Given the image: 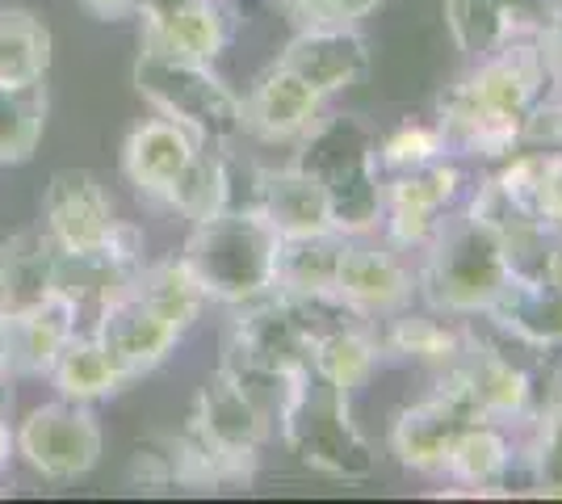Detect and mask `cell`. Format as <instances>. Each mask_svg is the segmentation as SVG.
Returning <instances> with one entry per match:
<instances>
[{
    "label": "cell",
    "instance_id": "6da1fadb",
    "mask_svg": "<svg viewBox=\"0 0 562 504\" xmlns=\"http://www.w3.org/2000/svg\"><path fill=\"white\" fill-rule=\"evenodd\" d=\"M550 68L541 38H520L513 47L479 59L446 97H441V135L446 147L467 156H513L520 147V126L546 97Z\"/></svg>",
    "mask_w": 562,
    "mask_h": 504
},
{
    "label": "cell",
    "instance_id": "7a4b0ae2",
    "mask_svg": "<svg viewBox=\"0 0 562 504\" xmlns=\"http://www.w3.org/2000/svg\"><path fill=\"white\" fill-rule=\"evenodd\" d=\"M294 165L311 172L331 202V223L340 236H366L382 219V168L378 135L349 114H324L299 139Z\"/></svg>",
    "mask_w": 562,
    "mask_h": 504
},
{
    "label": "cell",
    "instance_id": "3957f363",
    "mask_svg": "<svg viewBox=\"0 0 562 504\" xmlns=\"http://www.w3.org/2000/svg\"><path fill=\"white\" fill-rule=\"evenodd\" d=\"M281 236L260 211H218L193 223L181 261L206 290L211 303L244 307L273 294Z\"/></svg>",
    "mask_w": 562,
    "mask_h": 504
},
{
    "label": "cell",
    "instance_id": "277c9868",
    "mask_svg": "<svg viewBox=\"0 0 562 504\" xmlns=\"http://www.w3.org/2000/svg\"><path fill=\"white\" fill-rule=\"evenodd\" d=\"M135 89L156 110L186 126L202 147H235L244 139V97L211 64L143 51L135 59Z\"/></svg>",
    "mask_w": 562,
    "mask_h": 504
},
{
    "label": "cell",
    "instance_id": "5b68a950",
    "mask_svg": "<svg viewBox=\"0 0 562 504\" xmlns=\"http://www.w3.org/2000/svg\"><path fill=\"white\" fill-rule=\"evenodd\" d=\"M424 248V299L446 315H483L513 278L504 232H495L492 223L474 219L470 211L462 219H446Z\"/></svg>",
    "mask_w": 562,
    "mask_h": 504
},
{
    "label": "cell",
    "instance_id": "8992f818",
    "mask_svg": "<svg viewBox=\"0 0 562 504\" xmlns=\"http://www.w3.org/2000/svg\"><path fill=\"white\" fill-rule=\"evenodd\" d=\"M285 446L303 458L311 471L331 475V480H366L374 471V455L366 446V437L357 433L349 416V400L336 395L331 387L311 379L299 404L285 412L278 425Z\"/></svg>",
    "mask_w": 562,
    "mask_h": 504
},
{
    "label": "cell",
    "instance_id": "52a82bcc",
    "mask_svg": "<svg viewBox=\"0 0 562 504\" xmlns=\"http://www.w3.org/2000/svg\"><path fill=\"white\" fill-rule=\"evenodd\" d=\"M18 455L30 462V471H38L50 483L85 480L105 455V433L89 404H71V400H50L22 416V425L13 429Z\"/></svg>",
    "mask_w": 562,
    "mask_h": 504
},
{
    "label": "cell",
    "instance_id": "ba28073f",
    "mask_svg": "<svg viewBox=\"0 0 562 504\" xmlns=\"http://www.w3.org/2000/svg\"><path fill=\"white\" fill-rule=\"evenodd\" d=\"M93 336L105 358L117 366V374L135 387L172 358L186 333L126 282V290H117L114 299H105L93 312Z\"/></svg>",
    "mask_w": 562,
    "mask_h": 504
},
{
    "label": "cell",
    "instance_id": "9c48e42d",
    "mask_svg": "<svg viewBox=\"0 0 562 504\" xmlns=\"http://www.w3.org/2000/svg\"><path fill=\"white\" fill-rule=\"evenodd\" d=\"M189 425L206 437V446L223 458V467L232 471L235 483L252 480L260 446H265L269 433H273V421L260 412L257 400L235 383L223 366H218L211 379H206V387L198 391V404H193Z\"/></svg>",
    "mask_w": 562,
    "mask_h": 504
},
{
    "label": "cell",
    "instance_id": "30bf717a",
    "mask_svg": "<svg viewBox=\"0 0 562 504\" xmlns=\"http://www.w3.org/2000/svg\"><path fill=\"white\" fill-rule=\"evenodd\" d=\"M227 370H252V374H285L306 379L311 374V336L303 333L294 307L281 294H265L244 303L227 336Z\"/></svg>",
    "mask_w": 562,
    "mask_h": 504
},
{
    "label": "cell",
    "instance_id": "8fae6325",
    "mask_svg": "<svg viewBox=\"0 0 562 504\" xmlns=\"http://www.w3.org/2000/svg\"><path fill=\"white\" fill-rule=\"evenodd\" d=\"M458 186L462 177L453 165H446V156L416 168H398L391 181H382V219H386L391 244L424 248L441 232Z\"/></svg>",
    "mask_w": 562,
    "mask_h": 504
},
{
    "label": "cell",
    "instance_id": "7c38bea8",
    "mask_svg": "<svg viewBox=\"0 0 562 504\" xmlns=\"http://www.w3.org/2000/svg\"><path fill=\"white\" fill-rule=\"evenodd\" d=\"M135 18L143 22L139 47L172 59L214 64L232 38L223 0H143Z\"/></svg>",
    "mask_w": 562,
    "mask_h": 504
},
{
    "label": "cell",
    "instance_id": "4fadbf2b",
    "mask_svg": "<svg viewBox=\"0 0 562 504\" xmlns=\"http://www.w3.org/2000/svg\"><path fill=\"white\" fill-rule=\"evenodd\" d=\"M38 227L47 232L55 248H97L105 232L114 227V198L97 181L89 168H59L50 172L43 206H38Z\"/></svg>",
    "mask_w": 562,
    "mask_h": 504
},
{
    "label": "cell",
    "instance_id": "5bb4252c",
    "mask_svg": "<svg viewBox=\"0 0 562 504\" xmlns=\"http://www.w3.org/2000/svg\"><path fill=\"white\" fill-rule=\"evenodd\" d=\"M278 64L328 101L370 72V43L357 34V25H299Z\"/></svg>",
    "mask_w": 562,
    "mask_h": 504
},
{
    "label": "cell",
    "instance_id": "9a60e30c",
    "mask_svg": "<svg viewBox=\"0 0 562 504\" xmlns=\"http://www.w3.org/2000/svg\"><path fill=\"white\" fill-rule=\"evenodd\" d=\"M324 119V97L281 64L265 68L244 97V135L260 144H299Z\"/></svg>",
    "mask_w": 562,
    "mask_h": 504
},
{
    "label": "cell",
    "instance_id": "2e32d148",
    "mask_svg": "<svg viewBox=\"0 0 562 504\" xmlns=\"http://www.w3.org/2000/svg\"><path fill=\"white\" fill-rule=\"evenodd\" d=\"M331 294L345 299L352 312H361L366 320L370 315H398L412 299V273L403 269L395 253L374 248L361 236H345Z\"/></svg>",
    "mask_w": 562,
    "mask_h": 504
},
{
    "label": "cell",
    "instance_id": "e0dca14e",
    "mask_svg": "<svg viewBox=\"0 0 562 504\" xmlns=\"http://www.w3.org/2000/svg\"><path fill=\"white\" fill-rule=\"evenodd\" d=\"M198 139L186 126L172 119H147L139 122L126 144H122V177L135 186V193L151 198V202H168V193L177 190V181L186 177V168L198 156Z\"/></svg>",
    "mask_w": 562,
    "mask_h": 504
},
{
    "label": "cell",
    "instance_id": "ac0fdd59",
    "mask_svg": "<svg viewBox=\"0 0 562 504\" xmlns=\"http://www.w3.org/2000/svg\"><path fill=\"white\" fill-rule=\"evenodd\" d=\"M80 315L85 312L64 294H50L30 312L4 315V358L13 379H47L59 349L80 333Z\"/></svg>",
    "mask_w": 562,
    "mask_h": 504
},
{
    "label": "cell",
    "instance_id": "d6986e66",
    "mask_svg": "<svg viewBox=\"0 0 562 504\" xmlns=\"http://www.w3.org/2000/svg\"><path fill=\"white\" fill-rule=\"evenodd\" d=\"M257 211L269 219V227L278 232L281 240L336 232L328 193H324V186H319L311 172H303L299 165L265 168V172H260Z\"/></svg>",
    "mask_w": 562,
    "mask_h": 504
},
{
    "label": "cell",
    "instance_id": "ffe728a7",
    "mask_svg": "<svg viewBox=\"0 0 562 504\" xmlns=\"http://www.w3.org/2000/svg\"><path fill=\"white\" fill-rule=\"evenodd\" d=\"M467 421H474V416H467L449 395L432 391L428 400L398 412L395 429H391V446H395L403 467H412L420 475H446L449 450H453Z\"/></svg>",
    "mask_w": 562,
    "mask_h": 504
},
{
    "label": "cell",
    "instance_id": "44dd1931",
    "mask_svg": "<svg viewBox=\"0 0 562 504\" xmlns=\"http://www.w3.org/2000/svg\"><path fill=\"white\" fill-rule=\"evenodd\" d=\"M55 294V244L43 227H22L0 240V315L38 307Z\"/></svg>",
    "mask_w": 562,
    "mask_h": 504
},
{
    "label": "cell",
    "instance_id": "7402d4cb",
    "mask_svg": "<svg viewBox=\"0 0 562 504\" xmlns=\"http://www.w3.org/2000/svg\"><path fill=\"white\" fill-rule=\"evenodd\" d=\"M483 315L516 340L562 349V287L550 278H508Z\"/></svg>",
    "mask_w": 562,
    "mask_h": 504
},
{
    "label": "cell",
    "instance_id": "603a6c76",
    "mask_svg": "<svg viewBox=\"0 0 562 504\" xmlns=\"http://www.w3.org/2000/svg\"><path fill=\"white\" fill-rule=\"evenodd\" d=\"M378 354H382V345L374 340L366 320L340 324V328H328V333H319L311 340V374L324 387H331L336 395L349 400L352 391H361L370 383Z\"/></svg>",
    "mask_w": 562,
    "mask_h": 504
},
{
    "label": "cell",
    "instance_id": "cb8c5ba5",
    "mask_svg": "<svg viewBox=\"0 0 562 504\" xmlns=\"http://www.w3.org/2000/svg\"><path fill=\"white\" fill-rule=\"evenodd\" d=\"M513 467V446H508V433L499 421H467L453 450H449L446 475L458 483H467L470 492H499L504 488V475Z\"/></svg>",
    "mask_w": 562,
    "mask_h": 504
},
{
    "label": "cell",
    "instance_id": "d4e9b609",
    "mask_svg": "<svg viewBox=\"0 0 562 504\" xmlns=\"http://www.w3.org/2000/svg\"><path fill=\"white\" fill-rule=\"evenodd\" d=\"M47 379L71 404H101V400H114V395H122L131 387L117 374L114 361L105 358V349L97 345L93 333L71 336L68 345L59 349V358H55Z\"/></svg>",
    "mask_w": 562,
    "mask_h": 504
},
{
    "label": "cell",
    "instance_id": "484cf974",
    "mask_svg": "<svg viewBox=\"0 0 562 504\" xmlns=\"http://www.w3.org/2000/svg\"><path fill=\"white\" fill-rule=\"evenodd\" d=\"M135 278V269L110 257L105 244L97 248H55V294L71 299L80 312H97L105 299H114L117 290Z\"/></svg>",
    "mask_w": 562,
    "mask_h": 504
},
{
    "label": "cell",
    "instance_id": "4316f807",
    "mask_svg": "<svg viewBox=\"0 0 562 504\" xmlns=\"http://www.w3.org/2000/svg\"><path fill=\"white\" fill-rule=\"evenodd\" d=\"M340 248H345V236H340V232L281 240L278 244V273H273V294H290V299L331 294Z\"/></svg>",
    "mask_w": 562,
    "mask_h": 504
},
{
    "label": "cell",
    "instance_id": "83f0119b",
    "mask_svg": "<svg viewBox=\"0 0 562 504\" xmlns=\"http://www.w3.org/2000/svg\"><path fill=\"white\" fill-rule=\"evenodd\" d=\"M50 30L30 9H0V85H47Z\"/></svg>",
    "mask_w": 562,
    "mask_h": 504
},
{
    "label": "cell",
    "instance_id": "f1b7e54d",
    "mask_svg": "<svg viewBox=\"0 0 562 504\" xmlns=\"http://www.w3.org/2000/svg\"><path fill=\"white\" fill-rule=\"evenodd\" d=\"M131 287L139 290L143 299L156 307V312H165L181 333H189L193 324H198V315L202 307L211 303L206 299V290L198 287V278L189 273V265L181 257H165V261H143L139 273L131 278Z\"/></svg>",
    "mask_w": 562,
    "mask_h": 504
},
{
    "label": "cell",
    "instance_id": "f546056e",
    "mask_svg": "<svg viewBox=\"0 0 562 504\" xmlns=\"http://www.w3.org/2000/svg\"><path fill=\"white\" fill-rule=\"evenodd\" d=\"M446 22L458 51L467 59H474V64L495 55V51L520 43L504 0H446Z\"/></svg>",
    "mask_w": 562,
    "mask_h": 504
},
{
    "label": "cell",
    "instance_id": "4dcf8cb0",
    "mask_svg": "<svg viewBox=\"0 0 562 504\" xmlns=\"http://www.w3.org/2000/svg\"><path fill=\"white\" fill-rule=\"evenodd\" d=\"M467 328L458 324V315H446L432 307V315H398L391 324V340L386 349L398 358L424 361V366H449L467 349Z\"/></svg>",
    "mask_w": 562,
    "mask_h": 504
},
{
    "label": "cell",
    "instance_id": "1f68e13d",
    "mask_svg": "<svg viewBox=\"0 0 562 504\" xmlns=\"http://www.w3.org/2000/svg\"><path fill=\"white\" fill-rule=\"evenodd\" d=\"M47 126V89L43 85H0V165H25Z\"/></svg>",
    "mask_w": 562,
    "mask_h": 504
},
{
    "label": "cell",
    "instance_id": "d6a6232c",
    "mask_svg": "<svg viewBox=\"0 0 562 504\" xmlns=\"http://www.w3.org/2000/svg\"><path fill=\"white\" fill-rule=\"evenodd\" d=\"M449 147L437 122H398L391 135L378 139V168H416L428 160H441Z\"/></svg>",
    "mask_w": 562,
    "mask_h": 504
},
{
    "label": "cell",
    "instance_id": "836d02e7",
    "mask_svg": "<svg viewBox=\"0 0 562 504\" xmlns=\"http://www.w3.org/2000/svg\"><path fill=\"white\" fill-rule=\"evenodd\" d=\"M299 25H357L386 0H281Z\"/></svg>",
    "mask_w": 562,
    "mask_h": 504
},
{
    "label": "cell",
    "instance_id": "e575fe53",
    "mask_svg": "<svg viewBox=\"0 0 562 504\" xmlns=\"http://www.w3.org/2000/svg\"><path fill=\"white\" fill-rule=\"evenodd\" d=\"M541 437L533 462H538V488L546 496H562V408L538 416Z\"/></svg>",
    "mask_w": 562,
    "mask_h": 504
},
{
    "label": "cell",
    "instance_id": "d590c367",
    "mask_svg": "<svg viewBox=\"0 0 562 504\" xmlns=\"http://www.w3.org/2000/svg\"><path fill=\"white\" fill-rule=\"evenodd\" d=\"M520 147H538V152H562V97L546 101L529 110V119L520 126Z\"/></svg>",
    "mask_w": 562,
    "mask_h": 504
},
{
    "label": "cell",
    "instance_id": "8d00e7d4",
    "mask_svg": "<svg viewBox=\"0 0 562 504\" xmlns=\"http://www.w3.org/2000/svg\"><path fill=\"white\" fill-rule=\"evenodd\" d=\"M533 215H538L541 227L562 232V152H546V168H541Z\"/></svg>",
    "mask_w": 562,
    "mask_h": 504
},
{
    "label": "cell",
    "instance_id": "74e56055",
    "mask_svg": "<svg viewBox=\"0 0 562 504\" xmlns=\"http://www.w3.org/2000/svg\"><path fill=\"white\" fill-rule=\"evenodd\" d=\"M89 18H97V22H122V18H135L139 13L143 0H76Z\"/></svg>",
    "mask_w": 562,
    "mask_h": 504
},
{
    "label": "cell",
    "instance_id": "f35d334b",
    "mask_svg": "<svg viewBox=\"0 0 562 504\" xmlns=\"http://www.w3.org/2000/svg\"><path fill=\"white\" fill-rule=\"evenodd\" d=\"M541 51H546V68H550V85L562 89V18L550 25V34L541 38Z\"/></svg>",
    "mask_w": 562,
    "mask_h": 504
},
{
    "label": "cell",
    "instance_id": "ab89813d",
    "mask_svg": "<svg viewBox=\"0 0 562 504\" xmlns=\"http://www.w3.org/2000/svg\"><path fill=\"white\" fill-rule=\"evenodd\" d=\"M13 412V370L4 358V315H0V416Z\"/></svg>",
    "mask_w": 562,
    "mask_h": 504
},
{
    "label": "cell",
    "instance_id": "60d3db41",
    "mask_svg": "<svg viewBox=\"0 0 562 504\" xmlns=\"http://www.w3.org/2000/svg\"><path fill=\"white\" fill-rule=\"evenodd\" d=\"M18 458V441H13V425H9V416H0V475L9 471V462Z\"/></svg>",
    "mask_w": 562,
    "mask_h": 504
},
{
    "label": "cell",
    "instance_id": "b9f144b4",
    "mask_svg": "<svg viewBox=\"0 0 562 504\" xmlns=\"http://www.w3.org/2000/svg\"><path fill=\"white\" fill-rule=\"evenodd\" d=\"M559 4H562V0H559Z\"/></svg>",
    "mask_w": 562,
    "mask_h": 504
}]
</instances>
